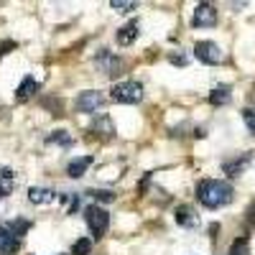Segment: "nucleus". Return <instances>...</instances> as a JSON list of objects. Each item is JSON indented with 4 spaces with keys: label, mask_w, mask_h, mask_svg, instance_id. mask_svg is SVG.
Here are the masks:
<instances>
[{
    "label": "nucleus",
    "mask_w": 255,
    "mask_h": 255,
    "mask_svg": "<svg viewBox=\"0 0 255 255\" xmlns=\"http://www.w3.org/2000/svg\"><path fill=\"white\" fill-rule=\"evenodd\" d=\"M217 23V8L209 5V3H199L194 8V18H191V26L197 28H212Z\"/></svg>",
    "instance_id": "7"
},
{
    "label": "nucleus",
    "mask_w": 255,
    "mask_h": 255,
    "mask_svg": "<svg viewBox=\"0 0 255 255\" xmlns=\"http://www.w3.org/2000/svg\"><path fill=\"white\" fill-rule=\"evenodd\" d=\"M87 194L95 197V199H102V202H113L115 199V194H113V191H108V189H90Z\"/></svg>",
    "instance_id": "22"
},
{
    "label": "nucleus",
    "mask_w": 255,
    "mask_h": 255,
    "mask_svg": "<svg viewBox=\"0 0 255 255\" xmlns=\"http://www.w3.org/2000/svg\"><path fill=\"white\" fill-rule=\"evenodd\" d=\"M95 67L102 72V74H108V77H120L123 74V67H125V61L120 59V56H115L113 51H108V49H100V54H97V59H95Z\"/></svg>",
    "instance_id": "4"
},
{
    "label": "nucleus",
    "mask_w": 255,
    "mask_h": 255,
    "mask_svg": "<svg viewBox=\"0 0 255 255\" xmlns=\"http://www.w3.org/2000/svg\"><path fill=\"white\" fill-rule=\"evenodd\" d=\"M110 97L115 102H120V105H138L143 100V84L140 82H133V79L130 82H120V84H115V87H113Z\"/></svg>",
    "instance_id": "3"
},
{
    "label": "nucleus",
    "mask_w": 255,
    "mask_h": 255,
    "mask_svg": "<svg viewBox=\"0 0 255 255\" xmlns=\"http://www.w3.org/2000/svg\"><path fill=\"white\" fill-rule=\"evenodd\" d=\"M92 130H95L97 135H102V138H113L115 128H113L110 118H97V120H95V125H92Z\"/></svg>",
    "instance_id": "17"
},
{
    "label": "nucleus",
    "mask_w": 255,
    "mask_h": 255,
    "mask_svg": "<svg viewBox=\"0 0 255 255\" xmlns=\"http://www.w3.org/2000/svg\"><path fill=\"white\" fill-rule=\"evenodd\" d=\"M46 143H56V145H72V143H74V138H72L67 130H54V133L46 138Z\"/></svg>",
    "instance_id": "19"
},
{
    "label": "nucleus",
    "mask_w": 255,
    "mask_h": 255,
    "mask_svg": "<svg viewBox=\"0 0 255 255\" xmlns=\"http://www.w3.org/2000/svg\"><path fill=\"white\" fill-rule=\"evenodd\" d=\"M20 250V240L0 222V255H15Z\"/></svg>",
    "instance_id": "8"
},
{
    "label": "nucleus",
    "mask_w": 255,
    "mask_h": 255,
    "mask_svg": "<svg viewBox=\"0 0 255 255\" xmlns=\"http://www.w3.org/2000/svg\"><path fill=\"white\" fill-rule=\"evenodd\" d=\"M176 222L181 225V227H197L199 225V217H197V212L194 209H191L189 204H181L179 209H176Z\"/></svg>",
    "instance_id": "11"
},
{
    "label": "nucleus",
    "mask_w": 255,
    "mask_h": 255,
    "mask_svg": "<svg viewBox=\"0 0 255 255\" xmlns=\"http://www.w3.org/2000/svg\"><path fill=\"white\" fill-rule=\"evenodd\" d=\"M248 253H250L248 238H238L235 243H232V248H230V255H248Z\"/></svg>",
    "instance_id": "21"
},
{
    "label": "nucleus",
    "mask_w": 255,
    "mask_h": 255,
    "mask_svg": "<svg viewBox=\"0 0 255 255\" xmlns=\"http://www.w3.org/2000/svg\"><path fill=\"white\" fill-rule=\"evenodd\" d=\"M197 199L207 209H220L232 202V186L220 179H204L197 186Z\"/></svg>",
    "instance_id": "1"
},
{
    "label": "nucleus",
    "mask_w": 255,
    "mask_h": 255,
    "mask_svg": "<svg viewBox=\"0 0 255 255\" xmlns=\"http://www.w3.org/2000/svg\"><path fill=\"white\" fill-rule=\"evenodd\" d=\"M138 28H140L138 20H128L123 28H118V36H115L118 44H120V46H130L133 41L138 38Z\"/></svg>",
    "instance_id": "9"
},
{
    "label": "nucleus",
    "mask_w": 255,
    "mask_h": 255,
    "mask_svg": "<svg viewBox=\"0 0 255 255\" xmlns=\"http://www.w3.org/2000/svg\"><path fill=\"white\" fill-rule=\"evenodd\" d=\"M38 87H41V84L28 74V77H23V82H20L18 84V90H15V97L18 100H28V97H33L36 92H38Z\"/></svg>",
    "instance_id": "12"
},
{
    "label": "nucleus",
    "mask_w": 255,
    "mask_h": 255,
    "mask_svg": "<svg viewBox=\"0 0 255 255\" xmlns=\"http://www.w3.org/2000/svg\"><path fill=\"white\" fill-rule=\"evenodd\" d=\"M92 166V156H79V158H74V161H69V166H67V174L72 176V179H79L87 168Z\"/></svg>",
    "instance_id": "14"
},
{
    "label": "nucleus",
    "mask_w": 255,
    "mask_h": 255,
    "mask_svg": "<svg viewBox=\"0 0 255 255\" xmlns=\"http://www.w3.org/2000/svg\"><path fill=\"white\" fill-rule=\"evenodd\" d=\"M84 222H87L92 238L100 240V238H105V232H108V227H110V215H108L105 207L90 204V207H84Z\"/></svg>",
    "instance_id": "2"
},
{
    "label": "nucleus",
    "mask_w": 255,
    "mask_h": 255,
    "mask_svg": "<svg viewBox=\"0 0 255 255\" xmlns=\"http://www.w3.org/2000/svg\"><path fill=\"white\" fill-rule=\"evenodd\" d=\"M13 186H15L13 171H10V168H0V199L8 197L10 191H13Z\"/></svg>",
    "instance_id": "15"
},
{
    "label": "nucleus",
    "mask_w": 255,
    "mask_h": 255,
    "mask_svg": "<svg viewBox=\"0 0 255 255\" xmlns=\"http://www.w3.org/2000/svg\"><path fill=\"white\" fill-rule=\"evenodd\" d=\"M5 227H8V230L13 232V235L20 240V238H23L26 232H28L31 222H28V220H23V217H18V220H10V222H5Z\"/></svg>",
    "instance_id": "18"
},
{
    "label": "nucleus",
    "mask_w": 255,
    "mask_h": 255,
    "mask_svg": "<svg viewBox=\"0 0 255 255\" xmlns=\"http://www.w3.org/2000/svg\"><path fill=\"white\" fill-rule=\"evenodd\" d=\"M248 222H250V225H255V204H250V207H248Z\"/></svg>",
    "instance_id": "26"
},
{
    "label": "nucleus",
    "mask_w": 255,
    "mask_h": 255,
    "mask_svg": "<svg viewBox=\"0 0 255 255\" xmlns=\"http://www.w3.org/2000/svg\"><path fill=\"white\" fill-rule=\"evenodd\" d=\"M56 199V191L54 189H41V186H31L28 189V202L31 204H49Z\"/></svg>",
    "instance_id": "10"
},
{
    "label": "nucleus",
    "mask_w": 255,
    "mask_h": 255,
    "mask_svg": "<svg viewBox=\"0 0 255 255\" xmlns=\"http://www.w3.org/2000/svg\"><path fill=\"white\" fill-rule=\"evenodd\" d=\"M243 120H245V125H248V130L255 135V108H245V110H243Z\"/></svg>",
    "instance_id": "23"
},
{
    "label": "nucleus",
    "mask_w": 255,
    "mask_h": 255,
    "mask_svg": "<svg viewBox=\"0 0 255 255\" xmlns=\"http://www.w3.org/2000/svg\"><path fill=\"white\" fill-rule=\"evenodd\" d=\"M90 250H92V240H87V238H79L72 245V255H90Z\"/></svg>",
    "instance_id": "20"
},
{
    "label": "nucleus",
    "mask_w": 255,
    "mask_h": 255,
    "mask_svg": "<svg viewBox=\"0 0 255 255\" xmlns=\"http://www.w3.org/2000/svg\"><path fill=\"white\" fill-rule=\"evenodd\" d=\"M110 8H115L118 13H130L135 8V3H133V0H125V3H123V0H113Z\"/></svg>",
    "instance_id": "24"
},
{
    "label": "nucleus",
    "mask_w": 255,
    "mask_h": 255,
    "mask_svg": "<svg viewBox=\"0 0 255 255\" xmlns=\"http://www.w3.org/2000/svg\"><path fill=\"white\" fill-rule=\"evenodd\" d=\"M250 161H253V156H250V153H243V156L235 158V161H227L222 168H225V174H227V176H240Z\"/></svg>",
    "instance_id": "13"
},
{
    "label": "nucleus",
    "mask_w": 255,
    "mask_h": 255,
    "mask_svg": "<svg viewBox=\"0 0 255 255\" xmlns=\"http://www.w3.org/2000/svg\"><path fill=\"white\" fill-rule=\"evenodd\" d=\"M59 255H64V253H59Z\"/></svg>",
    "instance_id": "27"
},
{
    "label": "nucleus",
    "mask_w": 255,
    "mask_h": 255,
    "mask_svg": "<svg viewBox=\"0 0 255 255\" xmlns=\"http://www.w3.org/2000/svg\"><path fill=\"white\" fill-rule=\"evenodd\" d=\"M8 49H15V44H13V41H5V44H0V56H3V54H8Z\"/></svg>",
    "instance_id": "25"
},
{
    "label": "nucleus",
    "mask_w": 255,
    "mask_h": 255,
    "mask_svg": "<svg viewBox=\"0 0 255 255\" xmlns=\"http://www.w3.org/2000/svg\"><path fill=\"white\" fill-rule=\"evenodd\" d=\"M230 100H232V90L225 87V84H222V87H215V90L209 92V102L217 105V108H220V105H227Z\"/></svg>",
    "instance_id": "16"
},
{
    "label": "nucleus",
    "mask_w": 255,
    "mask_h": 255,
    "mask_svg": "<svg viewBox=\"0 0 255 255\" xmlns=\"http://www.w3.org/2000/svg\"><path fill=\"white\" fill-rule=\"evenodd\" d=\"M194 56L202 64H209V67L225 61V54H222V49L215 44V41H197V44H194Z\"/></svg>",
    "instance_id": "5"
},
{
    "label": "nucleus",
    "mask_w": 255,
    "mask_h": 255,
    "mask_svg": "<svg viewBox=\"0 0 255 255\" xmlns=\"http://www.w3.org/2000/svg\"><path fill=\"white\" fill-rule=\"evenodd\" d=\"M105 105V95L97 90H87V92H79V97L74 100V108L77 113H97Z\"/></svg>",
    "instance_id": "6"
}]
</instances>
